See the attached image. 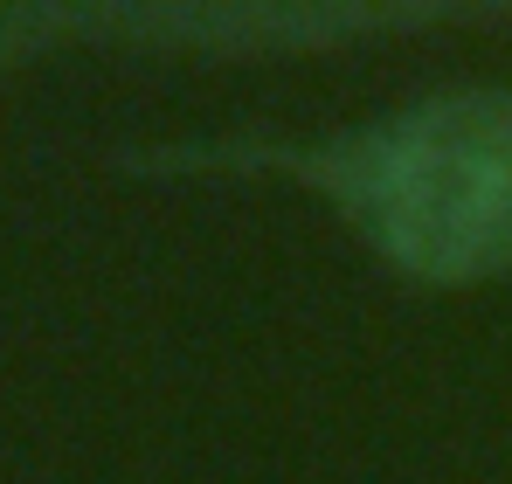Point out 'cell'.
<instances>
[{
    "instance_id": "1",
    "label": "cell",
    "mask_w": 512,
    "mask_h": 484,
    "mask_svg": "<svg viewBox=\"0 0 512 484\" xmlns=\"http://www.w3.org/2000/svg\"><path fill=\"white\" fill-rule=\"evenodd\" d=\"M353 222L416 277L512 263V97H436L333 153Z\"/></svg>"
}]
</instances>
